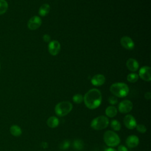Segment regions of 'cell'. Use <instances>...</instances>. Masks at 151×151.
Listing matches in <instances>:
<instances>
[{
	"instance_id": "cell-1",
	"label": "cell",
	"mask_w": 151,
	"mask_h": 151,
	"mask_svg": "<svg viewBox=\"0 0 151 151\" xmlns=\"http://www.w3.org/2000/svg\"><path fill=\"white\" fill-rule=\"evenodd\" d=\"M83 101L88 109L91 110L97 109L101 103V93L97 88H91L83 96Z\"/></svg>"
},
{
	"instance_id": "cell-2",
	"label": "cell",
	"mask_w": 151,
	"mask_h": 151,
	"mask_svg": "<svg viewBox=\"0 0 151 151\" xmlns=\"http://www.w3.org/2000/svg\"><path fill=\"white\" fill-rule=\"evenodd\" d=\"M110 91L113 96L122 98L127 96L129 92V88L126 83L120 82L112 84L110 87Z\"/></svg>"
},
{
	"instance_id": "cell-3",
	"label": "cell",
	"mask_w": 151,
	"mask_h": 151,
	"mask_svg": "<svg viewBox=\"0 0 151 151\" xmlns=\"http://www.w3.org/2000/svg\"><path fill=\"white\" fill-rule=\"evenodd\" d=\"M103 140L106 145L109 147L117 146L120 142L119 136L113 130H107L103 134Z\"/></svg>"
},
{
	"instance_id": "cell-4",
	"label": "cell",
	"mask_w": 151,
	"mask_h": 151,
	"mask_svg": "<svg viewBox=\"0 0 151 151\" xmlns=\"http://www.w3.org/2000/svg\"><path fill=\"white\" fill-rule=\"evenodd\" d=\"M73 109V104L68 101H63L57 104L54 108L55 114L59 117L67 115Z\"/></svg>"
},
{
	"instance_id": "cell-5",
	"label": "cell",
	"mask_w": 151,
	"mask_h": 151,
	"mask_svg": "<svg viewBox=\"0 0 151 151\" xmlns=\"http://www.w3.org/2000/svg\"><path fill=\"white\" fill-rule=\"evenodd\" d=\"M109 124V120L105 116H99L92 120L90 126L92 129L101 130L106 129Z\"/></svg>"
},
{
	"instance_id": "cell-6",
	"label": "cell",
	"mask_w": 151,
	"mask_h": 151,
	"mask_svg": "<svg viewBox=\"0 0 151 151\" xmlns=\"http://www.w3.org/2000/svg\"><path fill=\"white\" fill-rule=\"evenodd\" d=\"M133 109V103L129 100H124L120 101L118 105V110L123 114L128 113Z\"/></svg>"
},
{
	"instance_id": "cell-7",
	"label": "cell",
	"mask_w": 151,
	"mask_h": 151,
	"mask_svg": "<svg viewBox=\"0 0 151 151\" xmlns=\"http://www.w3.org/2000/svg\"><path fill=\"white\" fill-rule=\"evenodd\" d=\"M42 21L40 17L38 16L32 17L28 21L27 26L30 30H35L38 29L41 25Z\"/></svg>"
},
{
	"instance_id": "cell-8",
	"label": "cell",
	"mask_w": 151,
	"mask_h": 151,
	"mask_svg": "<svg viewBox=\"0 0 151 151\" xmlns=\"http://www.w3.org/2000/svg\"><path fill=\"white\" fill-rule=\"evenodd\" d=\"M123 123L126 128L132 130L136 127L137 122L133 116L131 114H127L123 119Z\"/></svg>"
},
{
	"instance_id": "cell-9",
	"label": "cell",
	"mask_w": 151,
	"mask_h": 151,
	"mask_svg": "<svg viewBox=\"0 0 151 151\" xmlns=\"http://www.w3.org/2000/svg\"><path fill=\"white\" fill-rule=\"evenodd\" d=\"M61 49V45L60 42L57 40H53L51 41L48 46V50L50 54L51 55H57Z\"/></svg>"
},
{
	"instance_id": "cell-10",
	"label": "cell",
	"mask_w": 151,
	"mask_h": 151,
	"mask_svg": "<svg viewBox=\"0 0 151 151\" xmlns=\"http://www.w3.org/2000/svg\"><path fill=\"white\" fill-rule=\"evenodd\" d=\"M150 67L149 66H143L139 70V77L146 81H150L151 80L150 76Z\"/></svg>"
},
{
	"instance_id": "cell-11",
	"label": "cell",
	"mask_w": 151,
	"mask_h": 151,
	"mask_svg": "<svg viewBox=\"0 0 151 151\" xmlns=\"http://www.w3.org/2000/svg\"><path fill=\"white\" fill-rule=\"evenodd\" d=\"M120 44L123 47L128 50H132L134 47V43L132 39L127 36H124L120 39Z\"/></svg>"
},
{
	"instance_id": "cell-12",
	"label": "cell",
	"mask_w": 151,
	"mask_h": 151,
	"mask_svg": "<svg viewBox=\"0 0 151 151\" xmlns=\"http://www.w3.org/2000/svg\"><path fill=\"white\" fill-rule=\"evenodd\" d=\"M139 143V137L134 134L129 136L126 139V144L130 148H134L138 146Z\"/></svg>"
},
{
	"instance_id": "cell-13",
	"label": "cell",
	"mask_w": 151,
	"mask_h": 151,
	"mask_svg": "<svg viewBox=\"0 0 151 151\" xmlns=\"http://www.w3.org/2000/svg\"><path fill=\"white\" fill-rule=\"evenodd\" d=\"M106 81L105 77L100 74L94 75L91 79V83L93 86H100L103 85Z\"/></svg>"
},
{
	"instance_id": "cell-14",
	"label": "cell",
	"mask_w": 151,
	"mask_h": 151,
	"mask_svg": "<svg viewBox=\"0 0 151 151\" xmlns=\"http://www.w3.org/2000/svg\"><path fill=\"white\" fill-rule=\"evenodd\" d=\"M139 63L134 58H129L126 61V67L131 71L135 72L139 68Z\"/></svg>"
},
{
	"instance_id": "cell-15",
	"label": "cell",
	"mask_w": 151,
	"mask_h": 151,
	"mask_svg": "<svg viewBox=\"0 0 151 151\" xmlns=\"http://www.w3.org/2000/svg\"><path fill=\"white\" fill-rule=\"evenodd\" d=\"M59 119L56 116H51L47 120V124L50 128H55L59 124Z\"/></svg>"
},
{
	"instance_id": "cell-16",
	"label": "cell",
	"mask_w": 151,
	"mask_h": 151,
	"mask_svg": "<svg viewBox=\"0 0 151 151\" xmlns=\"http://www.w3.org/2000/svg\"><path fill=\"white\" fill-rule=\"evenodd\" d=\"M105 113L108 117H114L117 114V109L113 106H109L106 109Z\"/></svg>"
},
{
	"instance_id": "cell-17",
	"label": "cell",
	"mask_w": 151,
	"mask_h": 151,
	"mask_svg": "<svg viewBox=\"0 0 151 151\" xmlns=\"http://www.w3.org/2000/svg\"><path fill=\"white\" fill-rule=\"evenodd\" d=\"M50 11V6L47 4H42L38 9L39 15L41 17H45L47 15Z\"/></svg>"
},
{
	"instance_id": "cell-18",
	"label": "cell",
	"mask_w": 151,
	"mask_h": 151,
	"mask_svg": "<svg viewBox=\"0 0 151 151\" xmlns=\"http://www.w3.org/2000/svg\"><path fill=\"white\" fill-rule=\"evenodd\" d=\"M11 134L15 137H18L22 134V130L21 127L16 124H14L10 127L9 129Z\"/></svg>"
},
{
	"instance_id": "cell-19",
	"label": "cell",
	"mask_w": 151,
	"mask_h": 151,
	"mask_svg": "<svg viewBox=\"0 0 151 151\" xmlns=\"http://www.w3.org/2000/svg\"><path fill=\"white\" fill-rule=\"evenodd\" d=\"M8 8V2L5 0H0V15L5 13Z\"/></svg>"
},
{
	"instance_id": "cell-20",
	"label": "cell",
	"mask_w": 151,
	"mask_h": 151,
	"mask_svg": "<svg viewBox=\"0 0 151 151\" xmlns=\"http://www.w3.org/2000/svg\"><path fill=\"white\" fill-rule=\"evenodd\" d=\"M110 126L114 131H119L121 129L122 125L119 121L117 120H113L110 123Z\"/></svg>"
},
{
	"instance_id": "cell-21",
	"label": "cell",
	"mask_w": 151,
	"mask_h": 151,
	"mask_svg": "<svg viewBox=\"0 0 151 151\" xmlns=\"http://www.w3.org/2000/svg\"><path fill=\"white\" fill-rule=\"evenodd\" d=\"M139 79V75L136 73H131L127 76V80L130 83H135Z\"/></svg>"
},
{
	"instance_id": "cell-22",
	"label": "cell",
	"mask_w": 151,
	"mask_h": 151,
	"mask_svg": "<svg viewBox=\"0 0 151 151\" xmlns=\"http://www.w3.org/2000/svg\"><path fill=\"white\" fill-rule=\"evenodd\" d=\"M73 101L76 104H80L83 101V96L80 94H76L73 97Z\"/></svg>"
},
{
	"instance_id": "cell-23",
	"label": "cell",
	"mask_w": 151,
	"mask_h": 151,
	"mask_svg": "<svg viewBox=\"0 0 151 151\" xmlns=\"http://www.w3.org/2000/svg\"><path fill=\"white\" fill-rule=\"evenodd\" d=\"M73 146L77 150H81L83 147V143L80 140H76L74 142Z\"/></svg>"
},
{
	"instance_id": "cell-24",
	"label": "cell",
	"mask_w": 151,
	"mask_h": 151,
	"mask_svg": "<svg viewBox=\"0 0 151 151\" xmlns=\"http://www.w3.org/2000/svg\"><path fill=\"white\" fill-rule=\"evenodd\" d=\"M135 128L139 133H145L147 130L146 127L144 124H137Z\"/></svg>"
},
{
	"instance_id": "cell-25",
	"label": "cell",
	"mask_w": 151,
	"mask_h": 151,
	"mask_svg": "<svg viewBox=\"0 0 151 151\" xmlns=\"http://www.w3.org/2000/svg\"><path fill=\"white\" fill-rule=\"evenodd\" d=\"M108 101L109 102V103L111 105H115L118 102V100L117 97L114 96H111L109 97L108 99Z\"/></svg>"
},
{
	"instance_id": "cell-26",
	"label": "cell",
	"mask_w": 151,
	"mask_h": 151,
	"mask_svg": "<svg viewBox=\"0 0 151 151\" xmlns=\"http://www.w3.org/2000/svg\"><path fill=\"white\" fill-rule=\"evenodd\" d=\"M69 145H70V142L68 140H65V141H64L63 142H62L61 143L60 148L61 149L64 150V149H67L69 147Z\"/></svg>"
},
{
	"instance_id": "cell-27",
	"label": "cell",
	"mask_w": 151,
	"mask_h": 151,
	"mask_svg": "<svg viewBox=\"0 0 151 151\" xmlns=\"http://www.w3.org/2000/svg\"><path fill=\"white\" fill-rule=\"evenodd\" d=\"M117 151H129L127 147L124 145H120L118 146Z\"/></svg>"
},
{
	"instance_id": "cell-28",
	"label": "cell",
	"mask_w": 151,
	"mask_h": 151,
	"mask_svg": "<svg viewBox=\"0 0 151 151\" xmlns=\"http://www.w3.org/2000/svg\"><path fill=\"white\" fill-rule=\"evenodd\" d=\"M42 38H43L44 41L45 42H49V41H50V40H51L50 36L49 35H48V34H44V35H43V37H42Z\"/></svg>"
},
{
	"instance_id": "cell-29",
	"label": "cell",
	"mask_w": 151,
	"mask_h": 151,
	"mask_svg": "<svg viewBox=\"0 0 151 151\" xmlns=\"http://www.w3.org/2000/svg\"><path fill=\"white\" fill-rule=\"evenodd\" d=\"M145 98L147 100H150L151 98V94L150 92H146L145 94Z\"/></svg>"
},
{
	"instance_id": "cell-30",
	"label": "cell",
	"mask_w": 151,
	"mask_h": 151,
	"mask_svg": "<svg viewBox=\"0 0 151 151\" xmlns=\"http://www.w3.org/2000/svg\"><path fill=\"white\" fill-rule=\"evenodd\" d=\"M104 151H117L116 149H114V148L112 147H108L107 149H106Z\"/></svg>"
},
{
	"instance_id": "cell-31",
	"label": "cell",
	"mask_w": 151,
	"mask_h": 151,
	"mask_svg": "<svg viewBox=\"0 0 151 151\" xmlns=\"http://www.w3.org/2000/svg\"><path fill=\"white\" fill-rule=\"evenodd\" d=\"M42 147H43L44 148H47L48 147V144L46 142H43L42 143Z\"/></svg>"
},
{
	"instance_id": "cell-32",
	"label": "cell",
	"mask_w": 151,
	"mask_h": 151,
	"mask_svg": "<svg viewBox=\"0 0 151 151\" xmlns=\"http://www.w3.org/2000/svg\"><path fill=\"white\" fill-rule=\"evenodd\" d=\"M0 68H1V65H0Z\"/></svg>"
}]
</instances>
